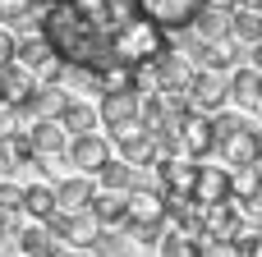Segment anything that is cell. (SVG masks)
I'll list each match as a JSON object with an SVG mask.
<instances>
[{
    "instance_id": "obj_27",
    "label": "cell",
    "mask_w": 262,
    "mask_h": 257,
    "mask_svg": "<svg viewBox=\"0 0 262 257\" xmlns=\"http://www.w3.org/2000/svg\"><path fill=\"white\" fill-rule=\"evenodd\" d=\"M157 253H161V257H203V239H193V235L166 225L161 239H157Z\"/></svg>"
},
{
    "instance_id": "obj_22",
    "label": "cell",
    "mask_w": 262,
    "mask_h": 257,
    "mask_svg": "<svg viewBox=\"0 0 262 257\" xmlns=\"http://www.w3.org/2000/svg\"><path fill=\"white\" fill-rule=\"evenodd\" d=\"M88 216L97 221V230H120V225H124V193L97 189L92 202H88Z\"/></svg>"
},
{
    "instance_id": "obj_9",
    "label": "cell",
    "mask_w": 262,
    "mask_h": 257,
    "mask_svg": "<svg viewBox=\"0 0 262 257\" xmlns=\"http://www.w3.org/2000/svg\"><path fill=\"white\" fill-rule=\"evenodd\" d=\"M64 156H69V166H74V175H97L115 152H111V138L106 133H78V138H69V147H64Z\"/></svg>"
},
{
    "instance_id": "obj_7",
    "label": "cell",
    "mask_w": 262,
    "mask_h": 257,
    "mask_svg": "<svg viewBox=\"0 0 262 257\" xmlns=\"http://www.w3.org/2000/svg\"><path fill=\"white\" fill-rule=\"evenodd\" d=\"M51 235H55V244L60 248H78V253H88L92 248V239H97V221L88 216V212H55L51 221H41Z\"/></svg>"
},
{
    "instance_id": "obj_13",
    "label": "cell",
    "mask_w": 262,
    "mask_h": 257,
    "mask_svg": "<svg viewBox=\"0 0 262 257\" xmlns=\"http://www.w3.org/2000/svg\"><path fill=\"white\" fill-rule=\"evenodd\" d=\"M249 225V216L235 207V202H216V207H203V244L207 239H239Z\"/></svg>"
},
{
    "instance_id": "obj_35",
    "label": "cell",
    "mask_w": 262,
    "mask_h": 257,
    "mask_svg": "<svg viewBox=\"0 0 262 257\" xmlns=\"http://www.w3.org/2000/svg\"><path fill=\"white\" fill-rule=\"evenodd\" d=\"M258 110H262V74H258Z\"/></svg>"
},
{
    "instance_id": "obj_2",
    "label": "cell",
    "mask_w": 262,
    "mask_h": 257,
    "mask_svg": "<svg viewBox=\"0 0 262 257\" xmlns=\"http://www.w3.org/2000/svg\"><path fill=\"white\" fill-rule=\"evenodd\" d=\"M74 9H78V18L97 32V41L106 46V64H111V41H115V32L120 28H129L143 9H138V0H69Z\"/></svg>"
},
{
    "instance_id": "obj_1",
    "label": "cell",
    "mask_w": 262,
    "mask_h": 257,
    "mask_svg": "<svg viewBox=\"0 0 262 257\" xmlns=\"http://www.w3.org/2000/svg\"><path fill=\"white\" fill-rule=\"evenodd\" d=\"M212 156L216 166L226 170H239V166H258L262 161V143H258V124L244 115V110H216L212 115Z\"/></svg>"
},
{
    "instance_id": "obj_30",
    "label": "cell",
    "mask_w": 262,
    "mask_h": 257,
    "mask_svg": "<svg viewBox=\"0 0 262 257\" xmlns=\"http://www.w3.org/2000/svg\"><path fill=\"white\" fill-rule=\"evenodd\" d=\"M18 202H23V189L18 184H0V212H18ZM23 216V212H18Z\"/></svg>"
},
{
    "instance_id": "obj_12",
    "label": "cell",
    "mask_w": 262,
    "mask_h": 257,
    "mask_svg": "<svg viewBox=\"0 0 262 257\" xmlns=\"http://www.w3.org/2000/svg\"><path fill=\"white\" fill-rule=\"evenodd\" d=\"M189 55H193V64H198V69H207V74H221V78H226L230 69H239V64H244V55H249V51H244L239 41H230V37H226V41L189 46Z\"/></svg>"
},
{
    "instance_id": "obj_17",
    "label": "cell",
    "mask_w": 262,
    "mask_h": 257,
    "mask_svg": "<svg viewBox=\"0 0 262 257\" xmlns=\"http://www.w3.org/2000/svg\"><path fill=\"white\" fill-rule=\"evenodd\" d=\"M23 133L32 143V161L37 156H64V147H69V133L55 120H32V124H23Z\"/></svg>"
},
{
    "instance_id": "obj_20",
    "label": "cell",
    "mask_w": 262,
    "mask_h": 257,
    "mask_svg": "<svg viewBox=\"0 0 262 257\" xmlns=\"http://www.w3.org/2000/svg\"><path fill=\"white\" fill-rule=\"evenodd\" d=\"M18 257H55L60 253V244H55V235L41 225V221H28V225H18Z\"/></svg>"
},
{
    "instance_id": "obj_34",
    "label": "cell",
    "mask_w": 262,
    "mask_h": 257,
    "mask_svg": "<svg viewBox=\"0 0 262 257\" xmlns=\"http://www.w3.org/2000/svg\"><path fill=\"white\" fill-rule=\"evenodd\" d=\"M55 257H88V253H78V248H60Z\"/></svg>"
},
{
    "instance_id": "obj_11",
    "label": "cell",
    "mask_w": 262,
    "mask_h": 257,
    "mask_svg": "<svg viewBox=\"0 0 262 257\" xmlns=\"http://www.w3.org/2000/svg\"><path fill=\"white\" fill-rule=\"evenodd\" d=\"M170 156H189V161H207L212 156V115H184L180 133H175V152Z\"/></svg>"
},
{
    "instance_id": "obj_15",
    "label": "cell",
    "mask_w": 262,
    "mask_h": 257,
    "mask_svg": "<svg viewBox=\"0 0 262 257\" xmlns=\"http://www.w3.org/2000/svg\"><path fill=\"white\" fill-rule=\"evenodd\" d=\"M189 46H207V41H226L230 37V9H212L203 5L193 18H189Z\"/></svg>"
},
{
    "instance_id": "obj_6",
    "label": "cell",
    "mask_w": 262,
    "mask_h": 257,
    "mask_svg": "<svg viewBox=\"0 0 262 257\" xmlns=\"http://www.w3.org/2000/svg\"><path fill=\"white\" fill-rule=\"evenodd\" d=\"M111 152H115L124 166L143 170V166H152V161L161 156V143H157V133H152V129L134 124V129H124V133H115V138H111Z\"/></svg>"
},
{
    "instance_id": "obj_21",
    "label": "cell",
    "mask_w": 262,
    "mask_h": 257,
    "mask_svg": "<svg viewBox=\"0 0 262 257\" xmlns=\"http://www.w3.org/2000/svg\"><path fill=\"white\" fill-rule=\"evenodd\" d=\"M55 124H60L69 138H78V133H97V129H101V124H97V106H88V101H78V97L64 101V110L55 115Z\"/></svg>"
},
{
    "instance_id": "obj_23",
    "label": "cell",
    "mask_w": 262,
    "mask_h": 257,
    "mask_svg": "<svg viewBox=\"0 0 262 257\" xmlns=\"http://www.w3.org/2000/svg\"><path fill=\"white\" fill-rule=\"evenodd\" d=\"M92 179H97V189H106V193H129V189H134L143 175H138L134 166H124L120 156H111V161H106V166H101Z\"/></svg>"
},
{
    "instance_id": "obj_29",
    "label": "cell",
    "mask_w": 262,
    "mask_h": 257,
    "mask_svg": "<svg viewBox=\"0 0 262 257\" xmlns=\"http://www.w3.org/2000/svg\"><path fill=\"white\" fill-rule=\"evenodd\" d=\"M239 257H262V230L258 225L239 235Z\"/></svg>"
},
{
    "instance_id": "obj_5",
    "label": "cell",
    "mask_w": 262,
    "mask_h": 257,
    "mask_svg": "<svg viewBox=\"0 0 262 257\" xmlns=\"http://www.w3.org/2000/svg\"><path fill=\"white\" fill-rule=\"evenodd\" d=\"M226 106H230V97H226V78L198 69L193 83L184 87V110H193V115H216V110H226Z\"/></svg>"
},
{
    "instance_id": "obj_8",
    "label": "cell",
    "mask_w": 262,
    "mask_h": 257,
    "mask_svg": "<svg viewBox=\"0 0 262 257\" xmlns=\"http://www.w3.org/2000/svg\"><path fill=\"white\" fill-rule=\"evenodd\" d=\"M138 101H143V92H101V101H97V124L111 129V138L124 133V129H134V124H138Z\"/></svg>"
},
{
    "instance_id": "obj_25",
    "label": "cell",
    "mask_w": 262,
    "mask_h": 257,
    "mask_svg": "<svg viewBox=\"0 0 262 257\" xmlns=\"http://www.w3.org/2000/svg\"><path fill=\"white\" fill-rule=\"evenodd\" d=\"M230 41H239L244 51L262 41V9H230Z\"/></svg>"
},
{
    "instance_id": "obj_4",
    "label": "cell",
    "mask_w": 262,
    "mask_h": 257,
    "mask_svg": "<svg viewBox=\"0 0 262 257\" xmlns=\"http://www.w3.org/2000/svg\"><path fill=\"white\" fill-rule=\"evenodd\" d=\"M124 225H166V193L138 179L124 193Z\"/></svg>"
},
{
    "instance_id": "obj_18",
    "label": "cell",
    "mask_w": 262,
    "mask_h": 257,
    "mask_svg": "<svg viewBox=\"0 0 262 257\" xmlns=\"http://www.w3.org/2000/svg\"><path fill=\"white\" fill-rule=\"evenodd\" d=\"M226 97H230V110H258V69L239 64L226 74Z\"/></svg>"
},
{
    "instance_id": "obj_31",
    "label": "cell",
    "mask_w": 262,
    "mask_h": 257,
    "mask_svg": "<svg viewBox=\"0 0 262 257\" xmlns=\"http://www.w3.org/2000/svg\"><path fill=\"white\" fill-rule=\"evenodd\" d=\"M14 41H18V37L0 28V69H5V64H14Z\"/></svg>"
},
{
    "instance_id": "obj_10",
    "label": "cell",
    "mask_w": 262,
    "mask_h": 257,
    "mask_svg": "<svg viewBox=\"0 0 262 257\" xmlns=\"http://www.w3.org/2000/svg\"><path fill=\"white\" fill-rule=\"evenodd\" d=\"M198 166L203 161H189V156H157L152 170H157V189L166 198H189L193 193V179H198Z\"/></svg>"
},
{
    "instance_id": "obj_26",
    "label": "cell",
    "mask_w": 262,
    "mask_h": 257,
    "mask_svg": "<svg viewBox=\"0 0 262 257\" xmlns=\"http://www.w3.org/2000/svg\"><path fill=\"white\" fill-rule=\"evenodd\" d=\"M92 253H97V257H143L147 248H138V244H134L124 230H97Z\"/></svg>"
},
{
    "instance_id": "obj_19",
    "label": "cell",
    "mask_w": 262,
    "mask_h": 257,
    "mask_svg": "<svg viewBox=\"0 0 262 257\" xmlns=\"http://www.w3.org/2000/svg\"><path fill=\"white\" fill-rule=\"evenodd\" d=\"M92 193H97V179H88V175H69V179L55 184V212H88Z\"/></svg>"
},
{
    "instance_id": "obj_16",
    "label": "cell",
    "mask_w": 262,
    "mask_h": 257,
    "mask_svg": "<svg viewBox=\"0 0 262 257\" xmlns=\"http://www.w3.org/2000/svg\"><path fill=\"white\" fill-rule=\"evenodd\" d=\"M189 202H198V207L230 202V170H226V166H198V179H193Z\"/></svg>"
},
{
    "instance_id": "obj_33",
    "label": "cell",
    "mask_w": 262,
    "mask_h": 257,
    "mask_svg": "<svg viewBox=\"0 0 262 257\" xmlns=\"http://www.w3.org/2000/svg\"><path fill=\"white\" fill-rule=\"evenodd\" d=\"M235 9H262V0H235Z\"/></svg>"
},
{
    "instance_id": "obj_14",
    "label": "cell",
    "mask_w": 262,
    "mask_h": 257,
    "mask_svg": "<svg viewBox=\"0 0 262 257\" xmlns=\"http://www.w3.org/2000/svg\"><path fill=\"white\" fill-rule=\"evenodd\" d=\"M203 5H207V0H138V9H143L157 28H166V32H184L189 18H193Z\"/></svg>"
},
{
    "instance_id": "obj_32",
    "label": "cell",
    "mask_w": 262,
    "mask_h": 257,
    "mask_svg": "<svg viewBox=\"0 0 262 257\" xmlns=\"http://www.w3.org/2000/svg\"><path fill=\"white\" fill-rule=\"evenodd\" d=\"M244 64H249V69H258V74H262V41H258V46H249V55H244Z\"/></svg>"
},
{
    "instance_id": "obj_28",
    "label": "cell",
    "mask_w": 262,
    "mask_h": 257,
    "mask_svg": "<svg viewBox=\"0 0 262 257\" xmlns=\"http://www.w3.org/2000/svg\"><path fill=\"white\" fill-rule=\"evenodd\" d=\"M37 14V0H0V23H28Z\"/></svg>"
},
{
    "instance_id": "obj_3",
    "label": "cell",
    "mask_w": 262,
    "mask_h": 257,
    "mask_svg": "<svg viewBox=\"0 0 262 257\" xmlns=\"http://www.w3.org/2000/svg\"><path fill=\"white\" fill-rule=\"evenodd\" d=\"M14 64L18 69H28L37 83H60V60H55V51L41 41V32H32V37H23V41H14Z\"/></svg>"
},
{
    "instance_id": "obj_24",
    "label": "cell",
    "mask_w": 262,
    "mask_h": 257,
    "mask_svg": "<svg viewBox=\"0 0 262 257\" xmlns=\"http://www.w3.org/2000/svg\"><path fill=\"white\" fill-rule=\"evenodd\" d=\"M18 212H23L28 221H51V216H55V189H51V184H28Z\"/></svg>"
}]
</instances>
